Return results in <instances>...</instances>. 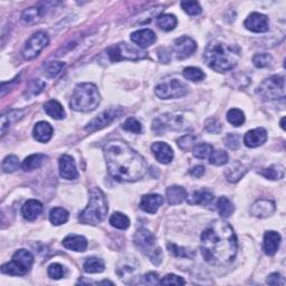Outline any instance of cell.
Masks as SVG:
<instances>
[{
    "label": "cell",
    "mask_w": 286,
    "mask_h": 286,
    "mask_svg": "<svg viewBox=\"0 0 286 286\" xmlns=\"http://www.w3.org/2000/svg\"><path fill=\"white\" fill-rule=\"evenodd\" d=\"M237 237L230 225L214 220L200 236V250L209 264L222 266L232 263L237 255Z\"/></svg>",
    "instance_id": "cell-1"
},
{
    "label": "cell",
    "mask_w": 286,
    "mask_h": 286,
    "mask_svg": "<svg viewBox=\"0 0 286 286\" xmlns=\"http://www.w3.org/2000/svg\"><path fill=\"white\" fill-rule=\"evenodd\" d=\"M104 156L110 174L118 181H138L148 171L144 159L122 140L108 142L104 146Z\"/></svg>",
    "instance_id": "cell-2"
},
{
    "label": "cell",
    "mask_w": 286,
    "mask_h": 286,
    "mask_svg": "<svg viewBox=\"0 0 286 286\" xmlns=\"http://www.w3.org/2000/svg\"><path fill=\"white\" fill-rule=\"evenodd\" d=\"M240 58V48L220 40H212L204 50V60L212 70L224 73L232 70Z\"/></svg>",
    "instance_id": "cell-3"
},
{
    "label": "cell",
    "mask_w": 286,
    "mask_h": 286,
    "mask_svg": "<svg viewBox=\"0 0 286 286\" xmlns=\"http://www.w3.org/2000/svg\"><path fill=\"white\" fill-rule=\"evenodd\" d=\"M108 212L106 194L100 188L90 190V202L88 207L80 214V222L85 225H98L106 219Z\"/></svg>",
    "instance_id": "cell-4"
},
{
    "label": "cell",
    "mask_w": 286,
    "mask_h": 286,
    "mask_svg": "<svg viewBox=\"0 0 286 286\" xmlns=\"http://www.w3.org/2000/svg\"><path fill=\"white\" fill-rule=\"evenodd\" d=\"M101 102L98 90L92 83H82L76 85L72 95L70 106L78 112L94 111Z\"/></svg>",
    "instance_id": "cell-5"
},
{
    "label": "cell",
    "mask_w": 286,
    "mask_h": 286,
    "mask_svg": "<svg viewBox=\"0 0 286 286\" xmlns=\"http://www.w3.org/2000/svg\"><path fill=\"white\" fill-rule=\"evenodd\" d=\"M34 256L26 250H19L12 255V262L2 266V272L12 276H24L30 272Z\"/></svg>",
    "instance_id": "cell-6"
},
{
    "label": "cell",
    "mask_w": 286,
    "mask_h": 286,
    "mask_svg": "<svg viewBox=\"0 0 286 286\" xmlns=\"http://www.w3.org/2000/svg\"><path fill=\"white\" fill-rule=\"evenodd\" d=\"M134 242L146 256H149L152 263L156 265L161 263L162 252L158 246H156V237L150 230L140 228L134 235Z\"/></svg>",
    "instance_id": "cell-7"
},
{
    "label": "cell",
    "mask_w": 286,
    "mask_h": 286,
    "mask_svg": "<svg viewBox=\"0 0 286 286\" xmlns=\"http://www.w3.org/2000/svg\"><path fill=\"white\" fill-rule=\"evenodd\" d=\"M257 94L265 101L283 100L285 98V78L274 75L264 80L257 88Z\"/></svg>",
    "instance_id": "cell-8"
},
{
    "label": "cell",
    "mask_w": 286,
    "mask_h": 286,
    "mask_svg": "<svg viewBox=\"0 0 286 286\" xmlns=\"http://www.w3.org/2000/svg\"><path fill=\"white\" fill-rule=\"evenodd\" d=\"M154 93L156 96L162 100L180 98L184 96V95H187L188 88L187 85L184 84L182 82L174 78L156 85L154 88Z\"/></svg>",
    "instance_id": "cell-9"
},
{
    "label": "cell",
    "mask_w": 286,
    "mask_h": 286,
    "mask_svg": "<svg viewBox=\"0 0 286 286\" xmlns=\"http://www.w3.org/2000/svg\"><path fill=\"white\" fill-rule=\"evenodd\" d=\"M108 55L111 62H118L122 60H138L144 58L146 53L141 50L134 48L126 42H120L118 45H113L108 50Z\"/></svg>",
    "instance_id": "cell-10"
},
{
    "label": "cell",
    "mask_w": 286,
    "mask_h": 286,
    "mask_svg": "<svg viewBox=\"0 0 286 286\" xmlns=\"http://www.w3.org/2000/svg\"><path fill=\"white\" fill-rule=\"evenodd\" d=\"M50 38L47 36V34L42 32H38L36 34L32 35L30 40H27V42L24 46L22 48V57L27 60H34L40 55V52L45 48V47L48 45Z\"/></svg>",
    "instance_id": "cell-11"
},
{
    "label": "cell",
    "mask_w": 286,
    "mask_h": 286,
    "mask_svg": "<svg viewBox=\"0 0 286 286\" xmlns=\"http://www.w3.org/2000/svg\"><path fill=\"white\" fill-rule=\"evenodd\" d=\"M122 114H123V108H112L110 110H106V111L98 114L96 118H94L92 121H90L88 123V126H85V130L90 133L102 130V128L111 124L114 120H116V118L118 116H121Z\"/></svg>",
    "instance_id": "cell-12"
},
{
    "label": "cell",
    "mask_w": 286,
    "mask_h": 286,
    "mask_svg": "<svg viewBox=\"0 0 286 286\" xmlns=\"http://www.w3.org/2000/svg\"><path fill=\"white\" fill-rule=\"evenodd\" d=\"M184 118L179 114H166L154 121V130L164 132V130H182Z\"/></svg>",
    "instance_id": "cell-13"
},
{
    "label": "cell",
    "mask_w": 286,
    "mask_h": 286,
    "mask_svg": "<svg viewBox=\"0 0 286 286\" xmlns=\"http://www.w3.org/2000/svg\"><path fill=\"white\" fill-rule=\"evenodd\" d=\"M174 52L178 60H184L192 55L194 50H197L196 42L192 40L190 37L182 36L176 40L174 42Z\"/></svg>",
    "instance_id": "cell-14"
},
{
    "label": "cell",
    "mask_w": 286,
    "mask_h": 286,
    "mask_svg": "<svg viewBox=\"0 0 286 286\" xmlns=\"http://www.w3.org/2000/svg\"><path fill=\"white\" fill-rule=\"evenodd\" d=\"M244 26L252 32H266L268 30V18L263 14L252 12L246 18Z\"/></svg>",
    "instance_id": "cell-15"
},
{
    "label": "cell",
    "mask_w": 286,
    "mask_h": 286,
    "mask_svg": "<svg viewBox=\"0 0 286 286\" xmlns=\"http://www.w3.org/2000/svg\"><path fill=\"white\" fill-rule=\"evenodd\" d=\"M276 210L275 202L268 199H260L252 204L250 207V214L257 218H268Z\"/></svg>",
    "instance_id": "cell-16"
},
{
    "label": "cell",
    "mask_w": 286,
    "mask_h": 286,
    "mask_svg": "<svg viewBox=\"0 0 286 286\" xmlns=\"http://www.w3.org/2000/svg\"><path fill=\"white\" fill-rule=\"evenodd\" d=\"M60 174L62 178L66 180H75L78 178L74 159L70 156L64 154L60 158Z\"/></svg>",
    "instance_id": "cell-17"
},
{
    "label": "cell",
    "mask_w": 286,
    "mask_h": 286,
    "mask_svg": "<svg viewBox=\"0 0 286 286\" xmlns=\"http://www.w3.org/2000/svg\"><path fill=\"white\" fill-rule=\"evenodd\" d=\"M151 150L154 152L156 159L162 164H168L174 159L172 149L164 142L154 143L151 146Z\"/></svg>",
    "instance_id": "cell-18"
},
{
    "label": "cell",
    "mask_w": 286,
    "mask_h": 286,
    "mask_svg": "<svg viewBox=\"0 0 286 286\" xmlns=\"http://www.w3.org/2000/svg\"><path fill=\"white\" fill-rule=\"evenodd\" d=\"M268 140V132L264 128H257L248 131L244 136V143L248 148H257L263 146Z\"/></svg>",
    "instance_id": "cell-19"
},
{
    "label": "cell",
    "mask_w": 286,
    "mask_h": 286,
    "mask_svg": "<svg viewBox=\"0 0 286 286\" xmlns=\"http://www.w3.org/2000/svg\"><path fill=\"white\" fill-rule=\"evenodd\" d=\"M131 40L141 48H148V47L154 44L156 36L150 30H140L133 32L131 35Z\"/></svg>",
    "instance_id": "cell-20"
},
{
    "label": "cell",
    "mask_w": 286,
    "mask_h": 286,
    "mask_svg": "<svg viewBox=\"0 0 286 286\" xmlns=\"http://www.w3.org/2000/svg\"><path fill=\"white\" fill-rule=\"evenodd\" d=\"M164 204V198L160 194H151L143 196L140 202V207L143 212L148 214H156L161 204Z\"/></svg>",
    "instance_id": "cell-21"
},
{
    "label": "cell",
    "mask_w": 286,
    "mask_h": 286,
    "mask_svg": "<svg viewBox=\"0 0 286 286\" xmlns=\"http://www.w3.org/2000/svg\"><path fill=\"white\" fill-rule=\"evenodd\" d=\"M53 132H54L53 128H52V126L48 122L40 121L35 124L32 134H34L36 141L46 143L52 139V136H53Z\"/></svg>",
    "instance_id": "cell-22"
},
{
    "label": "cell",
    "mask_w": 286,
    "mask_h": 286,
    "mask_svg": "<svg viewBox=\"0 0 286 286\" xmlns=\"http://www.w3.org/2000/svg\"><path fill=\"white\" fill-rule=\"evenodd\" d=\"M280 244V235L274 230L266 232L264 235V252L266 255L273 256L278 250Z\"/></svg>",
    "instance_id": "cell-23"
},
{
    "label": "cell",
    "mask_w": 286,
    "mask_h": 286,
    "mask_svg": "<svg viewBox=\"0 0 286 286\" xmlns=\"http://www.w3.org/2000/svg\"><path fill=\"white\" fill-rule=\"evenodd\" d=\"M42 208L44 207H42V204L40 202L35 199H30L24 204L22 208V212L27 220L32 222L42 214Z\"/></svg>",
    "instance_id": "cell-24"
},
{
    "label": "cell",
    "mask_w": 286,
    "mask_h": 286,
    "mask_svg": "<svg viewBox=\"0 0 286 286\" xmlns=\"http://www.w3.org/2000/svg\"><path fill=\"white\" fill-rule=\"evenodd\" d=\"M63 246L65 248L74 252H85L88 248V240L86 238L80 235H68L63 240Z\"/></svg>",
    "instance_id": "cell-25"
},
{
    "label": "cell",
    "mask_w": 286,
    "mask_h": 286,
    "mask_svg": "<svg viewBox=\"0 0 286 286\" xmlns=\"http://www.w3.org/2000/svg\"><path fill=\"white\" fill-rule=\"evenodd\" d=\"M166 200H168V204L171 206H174V204H181L184 202L188 197V194L186 192V189L180 187V186H172V187H169L166 192Z\"/></svg>",
    "instance_id": "cell-26"
},
{
    "label": "cell",
    "mask_w": 286,
    "mask_h": 286,
    "mask_svg": "<svg viewBox=\"0 0 286 286\" xmlns=\"http://www.w3.org/2000/svg\"><path fill=\"white\" fill-rule=\"evenodd\" d=\"M44 15V8L40 6H34L27 8L22 14V22L26 25H32L38 22Z\"/></svg>",
    "instance_id": "cell-27"
},
{
    "label": "cell",
    "mask_w": 286,
    "mask_h": 286,
    "mask_svg": "<svg viewBox=\"0 0 286 286\" xmlns=\"http://www.w3.org/2000/svg\"><path fill=\"white\" fill-rule=\"evenodd\" d=\"M214 200V194L208 190H198L194 192L192 196L187 197V202L189 204H202L207 206Z\"/></svg>",
    "instance_id": "cell-28"
},
{
    "label": "cell",
    "mask_w": 286,
    "mask_h": 286,
    "mask_svg": "<svg viewBox=\"0 0 286 286\" xmlns=\"http://www.w3.org/2000/svg\"><path fill=\"white\" fill-rule=\"evenodd\" d=\"M246 172H247L246 166L240 164V162H235V164H232L230 168L226 169L225 177L230 182H237V181H240L242 177H244Z\"/></svg>",
    "instance_id": "cell-29"
},
{
    "label": "cell",
    "mask_w": 286,
    "mask_h": 286,
    "mask_svg": "<svg viewBox=\"0 0 286 286\" xmlns=\"http://www.w3.org/2000/svg\"><path fill=\"white\" fill-rule=\"evenodd\" d=\"M46 114L54 120H63L65 118V111L62 104L55 100H50L44 106Z\"/></svg>",
    "instance_id": "cell-30"
},
{
    "label": "cell",
    "mask_w": 286,
    "mask_h": 286,
    "mask_svg": "<svg viewBox=\"0 0 286 286\" xmlns=\"http://www.w3.org/2000/svg\"><path fill=\"white\" fill-rule=\"evenodd\" d=\"M47 159V156L45 154H32L30 156L22 161V168L25 171H32L40 168V166L42 164V162Z\"/></svg>",
    "instance_id": "cell-31"
},
{
    "label": "cell",
    "mask_w": 286,
    "mask_h": 286,
    "mask_svg": "<svg viewBox=\"0 0 286 286\" xmlns=\"http://www.w3.org/2000/svg\"><path fill=\"white\" fill-rule=\"evenodd\" d=\"M84 270L86 273L90 274H95V273H102L106 270V264L101 258H98V257H90L83 265Z\"/></svg>",
    "instance_id": "cell-32"
},
{
    "label": "cell",
    "mask_w": 286,
    "mask_h": 286,
    "mask_svg": "<svg viewBox=\"0 0 286 286\" xmlns=\"http://www.w3.org/2000/svg\"><path fill=\"white\" fill-rule=\"evenodd\" d=\"M24 113L22 111H10L2 114V136H4L9 128H10L12 123L16 122L19 118H22Z\"/></svg>",
    "instance_id": "cell-33"
},
{
    "label": "cell",
    "mask_w": 286,
    "mask_h": 286,
    "mask_svg": "<svg viewBox=\"0 0 286 286\" xmlns=\"http://www.w3.org/2000/svg\"><path fill=\"white\" fill-rule=\"evenodd\" d=\"M50 220L55 226L63 225V224L68 220V212L64 208H53L50 212Z\"/></svg>",
    "instance_id": "cell-34"
},
{
    "label": "cell",
    "mask_w": 286,
    "mask_h": 286,
    "mask_svg": "<svg viewBox=\"0 0 286 286\" xmlns=\"http://www.w3.org/2000/svg\"><path fill=\"white\" fill-rule=\"evenodd\" d=\"M260 174L270 180H280L283 179L285 174V169L283 166H272L268 169H263L260 171Z\"/></svg>",
    "instance_id": "cell-35"
},
{
    "label": "cell",
    "mask_w": 286,
    "mask_h": 286,
    "mask_svg": "<svg viewBox=\"0 0 286 286\" xmlns=\"http://www.w3.org/2000/svg\"><path fill=\"white\" fill-rule=\"evenodd\" d=\"M177 18L174 15H170V14H166V15H162L158 17V20H156V25L160 28V30L164 32H170L174 30V27L177 26Z\"/></svg>",
    "instance_id": "cell-36"
},
{
    "label": "cell",
    "mask_w": 286,
    "mask_h": 286,
    "mask_svg": "<svg viewBox=\"0 0 286 286\" xmlns=\"http://www.w3.org/2000/svg\"><path fill=\"white\" fill-rule=\"evenodd\" d=\"M110 224L116 230H128L130 226V219H128L126 214L122 212H114L111 217H110Z\"/></svg>",
    "instance_id": "cell-37"
},
{
    "label": "cell",
    "mask_w": 286,
    "mask_h": 286,
    "mask_svg": "<svg viewBox=\"0 0 286 286\" xmlns=\"http://www.w3.org/2000/svg\"><path fill=\"white\" fill-rule=\"evenodd\" d=\"M217 209L222 217H230L235 210L232 202L227 197H220L217 202Z\"/></svg>",
    "instance_id": "cell-38"
},
{
    "label": "cell",
    "mask_w": 286,
    "mask_h": 286,
    "mask_svg": "<svg viewBox=\"0 0 286 286\" xmlns=\"http://www.w3.org/2000/svg\"><path fill=\"white\" fill-rule=\"evenodd\" d=\"M227 120L234 126H240L245 122V114L238 108H232L227 113Z\"/></svg>",
    "instance_id": "cell-39"
},
{
    "label": "cell",
    "mask_w": 286,
    "mask_h": 286,
    "mask_svg": "<svg viewBox=\"0 0 286 286\" xmlns=\"http://www.w3.org/2000/svg\"><path fill=\"white\" fill-rule=\"evenodd\" d=\"M182 74L184 76V78L192 80V82H202V80L206 78V75H204V73L202 70L197 68H192V66H190V68H186L182 72Z\"/></svg>",
    "instance_id": "cell-40"
},
{
    "label": "cell",
    "mask_w": 286,
    "mask_h": 286,
    "mask_svg": "<svg viewBox=\"0 0 286 286\" xmlns=\"http://www.w3.org/2000/svg\"><path fill=\"white\" fill-rule=\"evenodd\" d=\"M198 138L194 134H186L178 140V146L182 151H190L197 146Z\"/></svg>",
    "instance_id": "cell-41"
},
{
    "label": "cell",
    "mask_w": 286,
    "mask_h": 286,
    "mask_svg": "<svg viewBox=\"0 0 286 286\" xmlns=\"http://www.w3.org/2000/svg\"><path fill=\"white\" fill-rule=\"evenodd\" d=\"M166 247H168V250L171 254H174L176 257H181V258H192L194 256V252L192 250H189L187 248H184V247L172 244V242L166 245Z\"/></svg>",
    "instance_id": "cell-42"
},
{
    "label": "cell",
    "mask_w": 286,
    "mask_h": 286,
    "mask_svg": "<svg viewBox=\"0 0 286 286\" xmlns=\"http://www.w3.org/2000/svg\"><path fill=\"white\" fill-rule=\"evenodd\" d=\"M194 156L198 159H207L210 156L212 152L214 151L212 146L209 143H199L192 149Z\"/></svg>",
    "instance_id": "cell-43"
},
{
    "label": "cell",
    "mask_w": 286,
    "mask_h": 286,
    "mask_svg": "<svg viewBox=\"0 0 286 286\" xmlns=\"http://www.w3.org/2000/svg\"><path fill=\"white\" fill-rule=\"evenodd\" d=\"M209 162L214 166H222L228 162V154L227 152L222 150L212 151L210 156H209Z\"/></svg>",
    "instance_id": "cell-44"
},
{
    "label": "cell",
    "mask_w": 286,
    "mask_h": 286,
    "mask_svg": "<svg viewBox=\"0 0 286 286\" xmlns=\"http://www.w3.org/2000/svg\"><path fill=\"white\" fill-rule=\"evenodd\" d=\"M272 60H273L272 56L266 53L256 54L254 57H252V64H254V66L257 68H268V66L272 63Z\"/></svg>",
    "instance_id": "cell-45"
},
{
    "label": "cell",
    "mask_w": 286,
    "mask_h": 286,
    "mask_svg": "<svg viewBox=\"0 0 286 286\" xmlns=\"http://www.w3.org/2000/svg\"><path fill=\"white\" fill-rule=\"evenodd\" d=\"M19 166V159L16 156H8L2 161L4 172H14Z\"/></svg>",
    "instance_id": "cell-46"
},
{
    "label": "cell",
    "mask_w": 286,
    "mask_h": 286,
    "mask_svg": "<svg viewBox=\"0 0 286 286\" xmlns=\"http://www.w3.org/2000/svg\"><path fill=\"white\" fill-rule=\"evenodd\" d=\"M64 66L65 64L63 62H52V63L46 66L45 75L50 78H56V76L60 73V70L64 68Z\"/></svg>",
    "instance_id": "cell-47"
},
{
    "label": "cell",
    "mask_w": 286,
    "mask_h": 286,
    "mask_svg": "<svg viewBox=\"0 0 286 286\" xmlns=\"http://www.w3.org/2000/svg\"><path fill=\"white\" fill-rule=\"evenodd\" d=\"M181 8L190 16L200 15L202 12V7L197 2H181Z\"/></svg>",
    "instance_id": "cell-48"
},
{
    "label": "cell",
    "mask_w": 286,
    "mask_h": 286,
    "mask_svg": "<svg viewBox=\"0 0 286 286\" xmlns=\"http://www.w3.org/2000/svg\"><path fill=\"white\" fill-rule=\"evenodd\" d=\"M48 276L53 280H60L65 276V268L63 265L58 263H54L50 265L48 268Z\"/></svg>",
    "instance_id": "cell-49"
},
{
    "label": "cell",
    "mask_w": 286,
    "mask_h": 286,
    "mask_svg": "<svg viewBox=\"0 0 286 286\" xmlns=\"http://www.w3.org/2000/svg\"><path fill=\"white\" fill-rule=\"evenodd\" d=\"M123 128H124L126 131H128L131 133H136V134H139L142 131V126H141V123L136 120L134 118H128V120L124 122V124H123Z\"/></svg>",
    "instance_id": "cell-50"
},
{
    "label": "cell",
    "mask_w": 286,
    "mask_h": 286,
    "mask_svg": "<svg viewBox=\"0 0 286 286\" xmlns=\"http://www.w3.org/2000/svg\"><path fill=\"white\" fill-rule=\"evenodd\" d=\"M45 86H46V84L44 82H42L40 80H34L30 84V88H28L27 90L28 96H35V95H38L42 90H44Z\"/></svg>",
    "instance_id": "cell-51"
},
{
    "label": "cell",
    "mask_w": 286,
    "mask_h": 286,
    "mask_svg": "<svg viewBox=\"0 0 286 286\" xmlns=\"http://www.w3.org/2000/svg\"><path fill=\"white\" fill-rule=\"evenodd\" d=\"M160 284L162 285H184L186 280L180 278V276H177L174 274H168L166 275L164 278L160 280Z\"/></svg>",
    "instance_id": "cell-52"
},
{
    "label": "cell",
    "mask_w": 286,
    "mask_h": 286,
    "mask_svg": "<svg viewBox=\"0 0 286 286\" xmlns=\"http://www.w3.org/2000/svg\"><path fill=\"white\" fill-rule=\"evenodd\" d=\"M204 128L209 133H214L217 134L222 131V123L219 122L217 118H208V120L204 122Z\"/></svg>",
    "instance_id": "cell-53"
},
{
    "label": "cell",
    "mask_w": 286,
    "mask_h": 286,
    "mask_svg": "<svg viewBox=\"0 0 286 286\" xmlns=\"http://www.w3.org/2000/svg\"><path fill=\"white\" fill-rule=\"evenodd\" d=\"M226 146L232 150H237L240 144V138L237 133H230L225 139Z\"/></svg>",
    "instance_id": "cell-54"
},
{
    "label": "cell",
    "mask_w": 286,
    "mask_h": 286,
    "mask_svg": "<svg viewBox=\"0 0 286 286\" xmlns=\"http://www.w3.org/2000/svg\"><path fill=\"white\" fill-rule=\"evenodd\" d=\"M142 283L146 285H156L160 284V280L158 278V274L154 273V272H150V273H146L142 278Z\"/></svg>",
    "instance_id": "cell-55"
},
{
    "label": "cell",
    "mask_w": 286,
    "mask_h": 286,
    "mask_svg": "<svg viewBox=\"0 0 286 286\" xmlns=\"http://www.w3.org/2000/svg\"><path fill=\"white\" fill-rule=\"evenodd\" d=\"M266 282H268V285H274V286H276V285H278H278H285L284 278L280 274H278V273L270 274L268 278V280H266Z\"/></svg>",
    "instance_id": "cell-56"
},
{
    "label": "cell",
    "mask_w": 286,
    "mask_h": 286,
    "mask_svg": "<svg viewBox=\"0 0 286 286\" xmlns=\"http://www.w3.org/2000/svg\"><path fill=\"white\" fill-rule=\"evenodd\" d=\"M204 174V168L202 166H194L192 170H190V174H192V177H196V178L202 177Z\"/></svg>",
    "instance_id": "cell-57"
},
{
    "label": "cell",
    "mask_w": 286,
    "mask_h": 286,
    "mask_svg": "<svg viewBox=\"0 0 286 286\" xmlns=\"http://www.w3.org/2000/svg\"><path fill=\"white\" fill-rule=\"evenodd\" d=\"M284 122H285V118H282V121H280V128H283V130H284V128H285V126H284Z\"/></svg>",
    "instance_id": "cell-58"
}]
</instances>
